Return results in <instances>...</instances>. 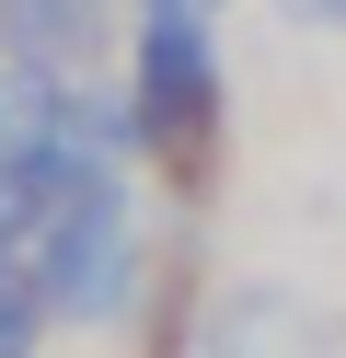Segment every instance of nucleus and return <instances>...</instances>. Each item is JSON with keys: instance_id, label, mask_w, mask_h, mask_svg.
I'll return each instance as SVG.
<instances>
[{"instance_id": "f257e3e1", "label": "nucleus", "mask_w": 346, "mask_h": 358, "mask_svg": "<svg viewBox=\"0 0 346 358\" xmlns=\"http://www.w3.org/2000/svg\"><path fill=\"white\" fill-rule=\"evenodd\" d=\"M208 104H219V47H208V12H150L138 35V116L161 150H196Z\"/></svg>"}, {"instance_id": "423d86ee", "label": "nucleus", "mask_w": 346, "mask_h": 358, "mask_svg": "<svg viewBox=\"0 0 346 358\" xmlns=\"http://www.w3.org/2000/svg\"><path fill=\"white\" fill-rule=\"evenodd\" d=\"M46 324V289H23V266H0V358H23Z\"/></svg>"}, {"instance_id": "f03ea898", "label": "nucleus", "mask_w": 346, "mask_h": 358, "mask_svg": "<svg viewBox=\"0 0 346 358\" xmlns=\"http://www.w3.org/2000/svg\"><path fill=\"white\" fill-rule=\"evenodd\" d=\"M46 312H69V324H104L115 301H127V208H92L69 220L58 243H46Z\"/></svg>"}, {"instance_id": "7ed1b4c3", "label": "nucleus", "mask_w": 346, "mask_h": 358, "mask_svg": "<svg viewBox=\"0 0 346 358\" xmlns=\"http://www.w3.org/2000/svg\"><path fill=\"white\" fill-rule=\"evenodd\" d=\"M46 231H58V196H46L35 150H0V266H35Z\"/></svg>"}, {"instance_id": "0eeeda50", "label": "nucleus", "mask_w": 346, "mask_h": 358, "mask_svg": "<svg viewBox=\"0 0 346 358\" xmlns=\"http://www.w3.org/2000/svg\"><path fill=\"white\" fill-rule=\"evenodd\" d=\"M150 12H219V0H150Z\"/></svg>"}, {"instance_id": "6e6552de", "label": "nucleus", "mask_w": 346, "mask_h": 358, "mask_svg": "<svg viewBox=\"0 0 346 358\" xmlns=\"http://www.w3.org/2000/svg\"><path fill=\"white\" fill-rule=\"evenodd\" d=\"M300 12H323V24H346V0H300Z\"/></svg>"}, {"instance_id": "20e7f679", "label": "nucleus", "mask_w": 346, "mask_h": 358, "mask_svg": "<svg viewBox=\"0 0 346 358\" xmlns=\"http://www.w3.org/2000/svg\"><path fill=\"white\" fill-rule=\"evenodd\" d=\"M46 139H58V58L0 47V150H46Z\"/></svg>"}, {"instance_id": "39448f33", "label": "nucleus", "mask_w": 346, "mask_h": 358, "mask_svg": "<svg viewBox=\"0 0 346 358\" xmlns=\"http://www.w3.org/2000/svg\"><path fill=\"white\" fill-rule=\"evenodd\" d=\"M58 139H69V150H92V162H115V150L150 139V116H138L127 93H58Z\"/></svg>"}]
</instances>
